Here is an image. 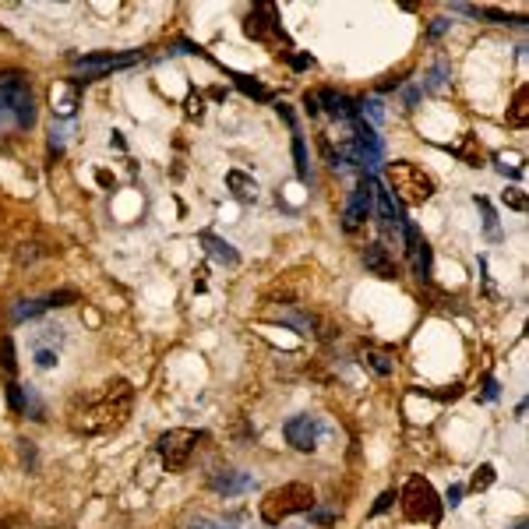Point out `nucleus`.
Listing matches in <instances>:
<instances>
[{
  "label": "nucleus",
  "mask_w": 529,
  "mask_h": 529,
  "mask_svg": "<svg viewBox=\"0 0 529 529\" xmlns=\"http://www.w3.org/2000/svg\"><path fill=\"white\" fill-rule=\"evenodd\" d=\"M131 399H134V388H131L127 381H110L106 392H103V399L71 409V427H75L78 434H103V431H113V427H120V423L127 420Z\"/></svg>",
  "instance_id": "f257e3e1"
},
{
  "label": "nucleus",
  "mask_w": 529,
  "mask_h": 529,
  "mask_svg": "<svg viewBox=\"0 0 529 529\" xmlns=\"http://www.w3.org/2000/svg\"><path fill=\"white\" fill-rule=\"evenodd\" d=\"M311 508H314V490L307 483H283V487L264 494L261 518L269 522V525H279L283 518H290L297 511H311Z\"/></svg>",
  "instance_id": "f03ea898"
},
{
  "label": "nucleus",
  "mask_w": 529,
  "mask_h": 529,
  "mask_svg": "<svg viewBox=\"0 0 529 529\" xmlns=\"http://www.w3.org/2000/svg\"><path fill=\"white\" fill-rule=\"evenodd\" d=\"M385 177H388V187L395 191V198H399L402 205H423V201L434 194V180H431L416 162H406V159L388 162V166H385Z\"/></svg>",
  "instance_id": "7ed1b4c3"
},
{
  "label": "nucleus",
  "mask_w": 529,
  "mask_h": 529,
  "mask_svg": "<svg viewBox=\"0 0 529 529\" xmlns=\"http://www.w3.org/2000/svg\"><path fill=\"white\" fill-rule=\"evenodd\" d=\"M402 511H406V518H413V522H431V525L441 518V501H438L434 487H431L423 476H409V483H406V490H402Z\"/></svg>",
  "instance_id": "20e7f679"
},
{
  "label": "nucleus",
  "mask_w": 529,
  "mask_h": 529,
  "mask_svg": "<svg viewBox=\"0 0 529 529\" xmlns=\"http://www.w3.org/2000/svg\"><path fill=\"white\" fill-rule=\"evenodd\" d=\"M0 103H4V106L15 113L18 127H29V124L36 120V99H32V89H29V82H25L18 71L0 75Z\"/></svg>",
  "instance_id": "39448f33"
},
{
  "label": "nucleus",
  "mask_w": 529,
  "mask_h": 529,
  "mask_svg": "<svg viewBox=\"0 0 529 529\" xmlns=\"http://www.w3.org/2000/svg\"><path fill=\"white\" fill-rule=\"evenodd\" d=\"M194 445H198V431H184V427H180V431H166V434L159 438V455H162L166 469H170V473H180V469L187 466Z\"/></svg>",
  "instance_id": "423d86ee"
},
{
  "label": "nucleus",
  "mask_w": 529,
  "mask_h": 529,
  "mask_svg": "<svg viewBox=\"0 0 529 529\" xmlns=\"http://www.w3.org/2000/svg\"><path fill=\"white\" fill-rule=\"evenodd\" d=\"M371 212H374V177L364 173V177L357 180V191H353L346 212H343V229H346V233H357V229L367 222Z\"/></svg>",
  "instance_id": "0eeeda50"
},
{
  "label": "nucleus",
  "mask_w": 529,
  "mask_h": 529,
  "mask_svg": "<svg viewBox=\"0 0 529 529\" xmlns=\"http://www.w3.org/2000/svg\"><path fill=\"white\" fill-rule=\"evenodd\" d=\"M131 64H138V53H124V57L99 53V57H82V60L75 64V71L82 75L78 82H96V78H103V75H110V71H120V68H131Z\"/></svg>",
  "instance_id": "6e6552de"
},
{
  "label": "nucleus",
  "mask_w": 529,
  "mask_h": 529,
  "mask_svg": "<svg viewBox=\"0 0 529 529\" xmlns=\"http://www.w3.org/2000/svg\"><path fill=\"white\" fill-rule=\"evenodd\" d=\"M283 434H286V441H290L297 452H311V448L318 445L321 423H318L314 416H293V420H286Z\"/></svg>",
  "instance_id": "1a4fd4ad"
},
{
  "label": "nucleus",
  "mask_w": 529,
  "mask_h": 529,
  "mask_svg": "<svg viewBox=\"0 0 529 529\" xmlns=\"http://www.w3.org/2000/svg\"><path fill=\"white\" fill-rule=\"evenodd\" d=\"M374 205H378V215H381V222H385L388 229H402V226H406V219H402V212H399L392 191L381 187L378 180H374Z\"/></svg>",
  "instance_id": "9d476101"
},
{
  "label": "nucleus",
  "mask_w": 529,
  "mask_h": 529,
  "mask_svg": "<svg viewBox=\"0 0 529 529\" xmlns=\"http://www.w3.org/2000/svg\"><path fill=\"white\" fill-rule=\"evenodd\" d=\"M243 29H247V36H250V39H264V36H269V32L276 29V8H272V4L254 8V11L247 15Z\"/></svg>",
  "instance_id": "9b49d317"
},
{
  "label": "nucleus",
  "mask_w": 529,
  "mask_h": 529,
  "mask_svg": "<svg viewBox=\"0 0 529 529\" xmlns=\"http://www.w3.org/2000/svg\"><path fill=\"white\" fill-rule=\"evenodd\" d=\"M364 264H367V272H374L381 279H395V261L388 257V250L381 243H367L364 247Z\"/></svg>",
  "instance_id": "f8f14e48"
},
{
  "label": "nucleus",
  "mask_w": 529,
  "mask_h": 529,
  "mask_svg": "<svg viewBox=\"0 0 529 529\" xmlns=\"http://www.w3.org/2000/svg\"><path fill=\"white\" fill-rule=\"evenodd\" d=\"M212 487H215L219 494H236V490L254 487V480H250V476H236L233 469H222L219 476H212Z\"/></svg>",
  "instance_id": "ddd939ff"
},
{
  "label": "nucleus",
  "mask_w": 529,
  "mask_h": 529,
  "mask_svg": "<svg viewBox=\"0 0 529 529\" xmlns=\"http://www.w3.org/2000/svg\"><path fill=\"white\" fill-rule=\"evenodd\" d=\"M525 120H529V89H518L515 99H511V110H508V124L525 127Z\"/></svg>",
  "instance_id": "4468645a"
},
{
  "label": "nucleus",
  "mask_w": 529,
  "mask_h": 529,
  "mask_svg": "<svg viewBox=\"0 0 529 529\" xmlns=\"http://www.w3.org/2000/svg\"><path fill=\"white\" fill-rule=\"evenodd\" d=\"M201 243L212 250V257H219V261H226V264H236V261H240V254H236L226 240H219V236H212V233H201Z\"/></svg>",
  "instance_id": "2eb2a0df"
},
{
  "label": "nucleus",
  "mask_w": 529,
  "mask_h": 529,
  "mask_svg": "<svg viewBox=\"0 0 529 529\" xmlns=\"http://www.w3.org/2000/svg\"><path fill=\"white\" fill-rule=\"evenodd\" d=\"M455 155H462L466 166H483V148H480V141L473 134H466L462 145H455Z\"/></svg>",
  "instance_id": "dca6fc26"
},
{
  "label": "nucleus",
  "mask_w": 529,
  "mask_h": 529,
  "mask_svg": "<svg viewBox=\"0 0 529 529\" xmlns=\"http://www.w3.org/2000/svg\"><path fill=\"white\" fill-rule=\"evenodd\" d=\"M409 254H413V261H416V276H420V279H431V247H427V240H420Z\"/></svg>",
  "instance_id": "f3484780"
},
{
  "label": "nucleus",
  "mask_w": 529,
  "mask_h": 529,
  "mask_svg": "<svg viewBox=\"0 0 529 529\" xmlns=\"http://www.w3.org/2000/svg\"><path fill=\"white\" fill-rule=\"evenodd\" d=\"M494 480H497L494 466H490V462H483V466H476V473H473V480H469V490H476V494H480V490H487Z\"/></svg>",
  "instance_id": "a211bd4d"
},
{
  "label": "nucleus",
  "mask_w": 529,
  "mask_h": 529,
  "mask_svg": "<svg viewBox=\"0 0 529 529\" xmlns=\"http://www.w3.org/2000/svg\"><path fill=\"white\" fill-rule=\"evenodd\" d=\"M43 311H50L46 300H22V304L11 311V318H15V321H25V318H36V314H43Z\"/></svg>",
  "instance_id": "6ab92c4d"
},
{
  "label": "nucleus",
  "mask_w": 529,
  "mask_h": 529,
  "mask_svg": "<svg viewBox=\"0 0 529 529\" xmlns=\"http://www.w3.org/2000/svg\"><path fill=\"white\" fill-rule=\"evenodd\" d=\"M0 367H4L8 374L18 371V360H15V343L11 339H0Z\"/></svg>",
  "instance_id": "aec40b11"
},
{
  "label": "nucleus",
  "mask_w": 529,
  "mask_h": 529,
  "mask_svg": "<svg viewBox=\"0 0 529 529\" xmlns=\"http://www.w3.org/2000/svg\"><path fill=\"white\" fill-rule=\"evenodd\" d=\"M293 159H297V177L307 180V148H304V138H300V134L293 138Z\"/></svg>",
  "instance_id": "412c9836"
},
{
  "label": "nucleus",
  "mask_w": 529,
  "mask_h": 529,
  "mask_svg": "<svg viewBox=\"0 0 529 529\" xmlns=\"http://www.w3.org/2000/svg\"><path fill=\"white\" fill-rule=\"evenodd\" d=\"M68 304H78V290H53L46 297V307H68Z\"/></svg>",
  "instance_id": "4be33fe9"
},
{
  "label": "nucleus",
  "mask_w": 529,
  "mask_h": 529,
  "mask_svg": "<svg viewBox=\"0 0 529 529\" xmlns=\"http://www.w3.org/2000/svg\"><path fill=\"white\" fill-rule=\"evenodd\" d=\"M476 205L483 208V226H487V236H490V240H497L501 233H497V219H494V208H490V205H487L483 198H476Z\"/></svg>",
  "instance_id": "5701e85b"
},
{
  "label": "nucleus",
  "mask_w": 529,
  "mask_h": 529,
  "mask_svg": "<svg viewBox=\"0 0 529 529\" xmlns=\"http://www.w3.org/2000/svg\"><path fill=\"white\" fill-rule=\"evenodd\" d=\"M236 85H240L247 96H254V99H272V92H269V89L257 85V82H250V78H236Z\"/></svg>",
  "instance_id": "b1692460"
},
{
  "label": "nucleus",
  "mask_w": 529,
  "mask_h": 529,
  "mask_svg": "<svg viewBox=\"0 0 529 529\" xmlns=\"http://www.w3.org/2000/svg\"><path fill=\"white\" fill-rule=\"evenodd\" d=\"M501 201H504V205H511L515 212H525V194H522L518 187H508V191L501 194Z\"/></svg>",
  "instance_id": "393cba45"
},
{
  "label": "nucleus",
  "mask_w": 529,
  "mask_h": 529,
  "mask_svg": "<svg viewBox=\"0 0 529 529\" xmlns=\"http://www.w3.org/2000/svg\"><path fill=\"white\" fill-rule=\"evenodd\" d=\"M8 402L15 413H25V388L22 385H8Z\"/></svg>",
  "instance_id": "a878e982"
},
{
  "label": "nucleus",
  "mask_w": 529,
  "mask_h": 529,
  "mask_svg": "<svg viewBox=\"0 0 529 529\" xmlns=\"http://www.w3.org/2000/svg\"><path fill=\"white\" fill-rule=\"evenodd\" d=\"M283 321H286V325H293V329H300V336H311V332H314V321H311V318H300V314H283Z\"/></svg>",
  "instance_id": "bb28decb"
},
{
  "label": "nucleus",
  "mask_w": 529,
  "mask_h": 529,
  "mask_svg": "<svg viewBox=\"0 0 529 529\" xmlns=\"http://www.w3.org/2000/svg\"><path fill=\"white\" fill-rule=\"evenodd\" d=\"M360 110L374 120V124H381L385 120V110H381V99H367V103H360Z\"/></svg>",
  "instance_id": "cd10ccee"
},
{
  "label": "nucleus",
  "mask_w": 529,
  "mask_h": 529,
  "mask_svg": "<svg viewBox=\"0 0 529 529\" xmlns=\"http://www.w3.org/2000/svg\"><path fill=\"white\" fill-rule=\"evenodd\" d=\"M367 364H371L378 374H392V364H388V357H381V353H367Z\"/></svg>",
  "instance_id": "c85d7f7f"
},
{
  "label": "nucleus",
  "mask_w": 529,
  "mask_h": 529,
  "mask_svg": "<svg viewBox=\"0 0 529 529\" xmlns=\"http://www.w3.org/2000/svg\"><path fill=\"white\" fill-rule=\"evenodd\" d=\"M395 504V490H385L378 501H374V508H371V515H381V511H388Z\"/></svg>",
  "instance_id": "c756f323"
},
{
  "label": "nucleus",
  "mask_w": 529,
  "mask_h": 529,
  "mask_svg": "<svg viewBox=\"0 0 529 529\" xmlns=\"http://www.w3.org/2000/svg\"><path fill=\"white\" fill-rule=\"evenodd\" d=\"M229 184L236 187V194H240V198H250V180H247V177H240V173H229Z\"/></svg>",
  "instance_id": "7c9ffc66"
},
{
  "label": "nucleus",
  "mask_w": 529,
  "mask_h": 529,
  "mask_svg": "<svg viewBox=\"0 0 529 529\" xmlns=\"http://www.w3.org/2000/svg\"><path fill=\"white\" fill-rule=\"evenodd\" d=\"M311 522H314V525H332L336 515H332V511H321V508H311Z\"/></svg>",
  "instance_id": "2f4dec72"
},
{
  "label": "nucleus",
  "mask_w": 529,
  "mask_h": 529,
  "mask_svg": "<svg viewBox=\"0 0 529 529\" xmlns=\"http://www.w3.org/2000/svg\"><path fill=\"white\" fill-rule=\"evenodd\" d=\"M36 364H39V367H46V371H50V367H53V364H57V353H53V350H39V353H36Z\"/></svg>",
  "instance_id": "473e14b6"
},
{
  "label": "nucleus",
  "mask_w": 529,
  "mask_h": 529,
  "mask_svg": "<svg viewBox=\"0 0 529 529\" xmlns=\"http://www.w3.org/2000/svg\"><path fill=\"white\" fill-rule=\"evenodd\" d=\"M304 110H307L311 117H314V113H321V103H318V92H307V96H304Z\"/></svg>",
  "instance_id": "72a5a7b5"
},
{
  "label": "nucleus",
  "mask_w": 529,
  "mask_h": 529,
  "mask_svg": "<svg viewBox=\"0 0 529 529\" xmlns=\"http://www.w3.org/2000/svg\"><path fill=\"white\" fill-rule=\"evenodd\" d=\"M441 82H445V64H438V68L431 71V82H427V89H438Z\"/></svg>",
  "instance_id": "f704fd0d"
},
{
  "label": "nucleus",
  "mask_w": 529,
  "mask_h": 529,
  "mask_svg": "<svg viewBox=\"0 0 529 529\" xmlns=\"http://www.w3.org/2000/svg\"><path fill=\"white\" fill-rule=\"evenodd\" d=\"M276 110H279V117H283V120H286V124H290V127H297V120H293V110H290V106H286V103H279V106H276Z\"/></svg>",
  "instance_id": "c9c22d12"
},
{
  "label": "nucleus",
  "mask_w": 529,
  "mask_h": 529,
  "mask_svg": "<svg viewBox=\"0 0 529 529\" xmlns=\"http://www.w3.org/2000/svg\"><path fill=\"white\" fill-rule=\"evenodd\" d=\"M448 29V18H434V25H431V36H441Z\"/></svg>",
  "instance_id": "e433bc0d"
},
{
  "label": "nucleus",
  "mask_w": 529,
  "mask_h": 529,
  "mask_svg": "<svg viewBox=\"0 0 529 529\" xmlns=\"http://www.w3.org/2000/svg\"><path fill=\"white\" fill-rule=\"evenodd\" d=\"M459 497H462V487H459V483H455V487H448V504H452V508L459 504Z\"/></svg>",
  "instance_id": "4c0bfd02"
},
{
  "label": "nucleus",
  "mask_w": 529,
  "mask_h": 529,
  "mask_svg": "<svg viewBox=\"0 0 529 529\" xmlns=\"http://www.w3.org/2000/svg\"><path fill=\"white\" fill-rule=\"evenodd\" d=\"M416 99H420V92H416V89H406V103L416 106Z\"/></svg>",
  "instance_id": "58836bf2"
},
{
  "label": "nucleus",
  "mask_w": 529,
  "mask_h": 529,
  "mask_svg": "<svg viewBox=\"0 0 529 529\" xmlns=\"http://www.w3.org/2000/svg\"><path fill=\"white\" fill-rule=\"evenodd\" d=\"M0 529H8V522H0Z\"/></svg>",
  "instance_id": "ea45409f"
}]
</instances>
